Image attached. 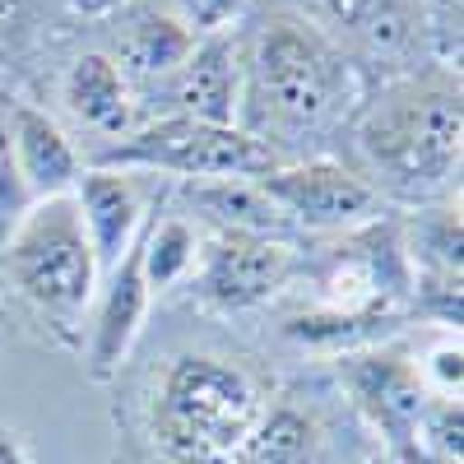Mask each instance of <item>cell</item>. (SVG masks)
I'll use <instances>...</instances> for the list:
<instances>
[{"mask_svg": "<svg viewBox=\"0 0 464 464\" xmlns=\"http://www.w3.org/2000/svg\"><path fill=\"white\" fill-rule=\"evenodd\" d=\"M0 464H33V450L24 446L19 432H5V428H0Z\"/></svg>", "mask_w": 464, "mask_h": 464, "instance_id": "27", "label": "cell"}, {"mask_svg": "<svg viewBox=\"0 0 464 464\" xmlns=\"http://www.w3.org/2000/svg\"><path fill=\"white\" fill-rule=\"evenodd\" d=\"M362 464H395V459H391V455H385V450H376V455H367Z\"/></svg>", "mask_w": 464, "mask_h": 464, "instance_id": "29", "label": "cell"}, {"mask_svg": "<svg viewBox=\"0 0 464 464\" xmlns=\"http://www.w3.org/2000/svg\"><path fill=\"white\" fill-rule=\"evenodd\" d=\"M168 205L196 218L205 232H256V237L302 242L279 205L260 190V177H218V181H172Z\"/></svg>", "mask_w": 464, "mask_h": 464, "instance_id": "17", "label": "cell"}, {"mask_svg": "<svg viewBox=\"0 0 464 464\" xmlns=\"http://www.w3.org/2000/svg\"><path fill=\"white\" fill-rule=\"evenodd\" d=\"M260 190L279 205V214L293 223L297 237H330V232H348L358 223L381 218L385 205L376 186L339 153H321V159H297L279 163L275 172L260 177Z\"/></svg>", "mask_w": 464, "mask_h": 464, "instance_id": "9", "label": "cell"}, {"mask_svg": "<svg viewBox=\"0 0 464 464\" xmlns=\"http://www.w3.org/2000/svg\"><path fill=\"white\" fill-rule=\"evenodd\" d=\"M413 450L437 464H464V404L446 395H428L413 428Z\"/></svg>", "mask_w": 464, "mask_h": 464, "instance_id": "20", "label": "cell"}, {"mask_svg": "<svg viewBox=\"0 0 464 464\" xmlns=\"http://www.w3.org/2000/svg\"><path fill=\"white\" fill-rule=\"evenodd\" d=\"M334 376L348 409L381 441L385 455L413 450L418 413L428 404V385L418 376V353H409L400 339L362 343V348H348V353H334Z\"/></svg>", "mask_w": 464, "mask_h": 464, "instance_id": "8", "label": "cell"}, {"mask_svg": "<svg viewBox=\"0 0 464 464\" xmlns=\"http://www.w3.org/2000/svg\"><path fill=\"white\" fill-rule=\"evenodd\" d=\"M89 312H93V321H89V334L80 343L84 372H89V381L111 385L121 376V367L130 362L135 343L149 325V312H153V293L140 275V246H130L121 256V265H116L111 275H102Z\"/></svg>", "mask_w": 464, "mask_h": 464, "instance_id": "12", "label": "cell"}, {"mask_svg": "<svg viewBox=\"0 0 464 464\" xmlns=\"http://www.w3.org/2000/svg\"><path fill=\"white\" fill-rule=\"evenodd\" d=\"M409 288L413 275L400 237V209L330 237H302L279 334L330 358L395 339L409 330Z\"/></svg>", "mask_w": 464, "mask_h": 464, "instance_id": "2", "label": "cell"}, {"mask_svg": "<svg viewBox=\"0 0 464 464\" xmlns=\"http://www.w3.org/2000/svg\"><path fill=\"white\" fill-rule=\"evenodd\" d=\"M422 14L432 24L437 56L446 65H459V37H464V0H418Z\"/></svg>", "mask_w": 464, "mask_h": 464, "instance_id": "25", "label": "cell"}, {"mask_svg": "<svg viewBox=\"0 0 464 464\" xmlns=\"http://www.w3.org/2000/svg\"><path fill=\"white\" fill-rule=\"evenodd\" d=\"M200 237H205V227L163 200V209L149 218V227L135 242L140 246V275H144L153 297H168V293L186 288L190 269H196V256H200Z\"/></svg>", "mask_w": 464, "mask_h": 464, "instance_id": "19", "label": "cell"}, {"mask_svg": "<svg viewBox=\"0 0 464 464\" xmlns=\"http://www.w3.org/2000/svg\"><path fill=\"white\" fill-rule=\"evenodd\" d=\"M325 455H330V428L321 409L279 395L227 464H325Z\"/></svg>", "mask_w": 464, "mask_h": 464, "instance_id": "18", "label": "cell"}, {"mask_svg": "<svg viewBox=\"0 0 464 464\" xmlns=\"http://www.w3.org/2000/svg\"><path fill=\"white\" fill-rule=\"evenodd\" d=\"M5 135H10L14 168H19V177L28 186L33 205L70 196L74 181L84 177V153L74 149L70 130L56 121L47 107H37V102H5Z\"/></svg>", "mask_w": 464, "mask_h": 464, "instance_id": "16", "label": "cell"}, {"mask_svg": "<svg viewBox=\"0 0 464 464\" xmlns=\"http://www.w3.org/2000/svg\"><path fill=\"white\" fill-rule=\"evenodd\" d=\"M190 47H196V33L177 19V10L168 0H126V5L111 14L107 56L121 65V74L135 84L140 107L190 56Z\"/></svg>", "mask_w": 464, "mask_h": 464, "instance_id": "14", "label": "cell"}, {"mask_svg": "<svg viewBox=\"0 0 464 464\" xmlns=\"http://www.w3.org/2000/svg\"><path fill=\"white\" fill-rule=\"evenodd\" d=\"M153 93H163L153 116H196V121H209V126H237V102H242L237 28L196 37L190 56Z\"/></svg>", "mask_w": 464, "mask_h": 464, "instance_id": "13", "label": "cell"}, {"mask_svg": "<svg viewBox=\"0 0 464 464\" xmlns=\"http://www.w3.org/2000/svg\"><path fill=\"white\" fill-rule=\"evenodd\" d=\"M61 5L74 14V19H111L126 0H61Z\"/></svg>", "mask_w": 464, "mask_h": 464, "instance_id": "26", "label": "cell"}, {"mask_svg": "<svg viewBox=\"0 0 464 464\" xmlns=\"http://www.w3.org/2000/svg\"><path fill=\"white\" fill-rule=\"evenodd\" d=\"M98 260L70 196L37 200L0 242V288L56 348H80L98 297Z\"/></svg>", "mask_w": 464, "mask_h": 464, "instance_id": "5", "label": "cell"}, {"mask_svg": "<svg viewBox=\"0 0 464 464\" xmlns=\"http://www.w3.org/2000/svg\"><path fill=\"white\" fill-rule=\"evenodd\" d=\"M237 130L260 140L279 163L334 153L372 93V80L358 70V61L284 0H260L237 28Z\"/></svg>", "mask_w": 464, "mask_h": 464, "instance_id": "1", "label": "cell"}, {"mask_svg": "<svg viewBox=\"0 0 464 464\" xmlns=\"http://www.w3.org/2000/svg\"><path fill=\"white\" fill-rule=\"evenodd\" d=\"M84 168L149 172L163 181H218V177H265L279 159L237 126H209L196 116H149L126 140L89 153Z\"/></svg>", "mask_w": 464, "mask_h": 464, "instance_id": "6", "label": "cell"}, {"mask_svg": "<svg viewBox=\"0 0 464 464\" xmlns=\"http://www.w3.org/2000/svg\"><path fill=\"white\" fill-rule=\"evenodd\" d=\"M400 237L409 256V325H432L441 334H459L464 321V218L459 196L400 209Z\"/></svg>", "mask_w": 464, "mask_h": 464, "instance_id": "10", "label": "cell"}, {"mask_svg": "<svg viewBox=\"0 0 464 464\" xmlns=\"http://www.w3.org/2000/svg\"><path fill=\"white\" fill-rule=\"evenodd\" d=\"M288 10H297L306 24H316L330 43L348 47L358 37V28L385 5V0H284Z\"/></svg>", "mask_w": 464, "mask_h": 464, "instance_id": "21", "label": "cell"}, {"mask_svg": "<svg viewBox=\"0 0 464 464\" xmlns=\"http://www.w3.org/2000/svg\"><path fill=\"white\" fill-rule=\"evenodd\" d=\"M353 163L385 205L418 209L459 196L464 84L459 65H418L372 84L348 126Z\"/></svg>", "mask_w": 464, "mask_h": 464, "instance_id": "3", "label": "cell"}, {"mask_svg": "<svg viewBox=\"0 0 464 464\" xmlns=\"http://www.w3.org/2000/svg\"><path fill=\"white\" fill-rule=\"evenodd\" d=\"M275 404L269 381L218 348H177L149 372L140 437L159 464H227Z\"/></svg>", "mask_w": 464, "mask_h": 464, "instance_id": "4", "label": "cell"}, {"mask_svg": "<svg viewBox=\"0 0 464 464\" xmlns=\"http://www.w3.org/2000/svg\"><path fill=\"white\" fill-rule=\"evenodd\" d=\"M33 196H28V186L14 168V153H10V135H5V107H0V242H5V232L28 214Z\"/></svg>", "mask_w": 464, "mask_h": 464, "instance_id": "24", "label": "cell"}, {"mask_svg": "<svg viewBox=\"0 0 464 464\" xmlns=\"http://www.w3.org/2000/svg\"><path fill=\"white\" fill-rule=\"evenodd\" d=\"M418 376H422V385H428V395L459 400V391H464V348H459V334H437V343L418 358Z\"/></svg>", "mask_w": 464, "mask_h": 464, "instance_id": "23", "label": "cell"}, {"mask_svg": "<svg viewBox=\"0 0 464 464\" xmlns=\"http://www.w3.org/2000/svg\"><path fill=\"white\" fill-rule=\"evenodd\" d=\"M56 102L74 126H84L89 135H98L107 144L126 140L135 126H144L140 93L107 52H80L74 56L56 80Z\"/></svg>", "mask_w": 464, "mask_h": 464, "instance_id": "15", "label": "cell"}, {"mask_svg": "<svg viewBox=\"0 0 464 464\" xmlns=\"http://www.w3.org/2000/svg\"><path fill=\"white\" fill-rule=\"evenodd\" d=\"M163 177L149 172H121V168H84V177L74 181L70 200L80 209L84 237L93 246L98 275H111L121 256L140 242V232L149 227V218L163 209L168 200Z\"/></svg>", "mask_w": 464, "mask_h": 464, "instance_id": "11", "label": "cell"}, {"mask_svg": "<svg viewBox=\"0 0 464 464\" xmlns=\"http://www.w3.org/2000/svg\"><path fill=\"white\" fill-rule=\"evenodd\" d=\"M297 275V242L256 232H205L186 297L214 316H251L275 306Z\"/></svg>", "mask_w": 464, "mask_h": 464, "instance_id": "7", "label": "cell"}, {"mask_svg": "<svg viewBox=\"0 0 464 464\" xmlns=\"http://www.w3.org/2000/svg\"><path fill=\"white\" fill-rule=\"evenodd\" d=\"M395 464H437V459H428V455H418V450H404V455H391Z\"/></svg>", "mask_w": 464, "mask_h": 464, "instance_id": "28", "label": "cell"}, {"mask_svg": "<svg viewBox=\"0 0 464 464\" xmlns=\"http://www.w3.org/2000/svg\"><path fill=\"white\" fill-rule=\"evenodd\" d=\"M177 10V19L196 33V37H209V33H232L242 28L246 14L260 5V0H168Z\"/></svg>", "mask_w": 464, "mask_h": 464, "instance_id": "22", "label": "cell"}]
</instances>
